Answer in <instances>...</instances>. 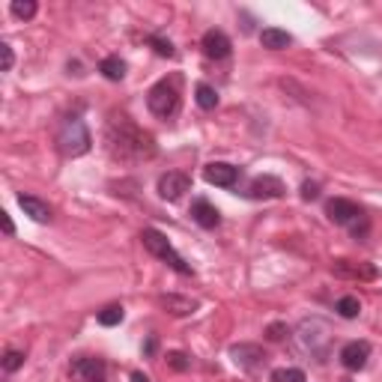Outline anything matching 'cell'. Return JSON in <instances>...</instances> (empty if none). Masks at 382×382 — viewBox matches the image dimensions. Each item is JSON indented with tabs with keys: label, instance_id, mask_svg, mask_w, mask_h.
<instances>
[{
	"label": "cell",
	"instance_id": "cell-13",
	"mask_svg": "<svg viewBox=\"0 0 382 382\" xmlns=\"http://www.w3.org/2000/svg\"><path fill=\"white\" fill-rule=\"evenodd\" d=\"M325 215H329V221L349 227V224L361 215V209H359L356 203H352V201H344V197H335V201L325 203Z\"/></svg>",
	"mask_w": 382,
	"mask_h": 382
},
{
	"label": "cell",
	"instance_id": "cell-10",
	"mask_svg": "<svg viewBox=\"0 0 382 382\" xmlns=\"http://www.w3.org/2000/svg\"><path fill=\"white\" fill-rule=\"evenodd\" d=\"M203 179L209 182V186L230 189V186H236V179H239V167H233L227 162H212V164L203 167Z\"/></svg>",
	"mask_w": 382,
	"mask_h": 382
},
{
	"label": "cell",
	"instance_id": "cell-23",
	"mask_svg": "<svg viewBox=\"0 0 382 382\" xmlns=\"http://www.w3.org/2000/svg\"><path fill=\"white\" fill-rule=\"evenodd\" d=\"M9 12H12L16 18H21V21H30V18L36 16V4H33V0H12Z\"/></svg>",
	"mask_w": 382,
	"mask_h": 382
},
{
	"label": "cell",
	"instance_id": "cell-5",
	"mask_svg": "<svg viewBox=\"0 0 382 382\" xmlns=\"http://www.w3.org/2000/svg\"><path fill=\"white\" fill-rule=\"evenodd\" d=\"M147 108L152 111L155 117H174L179 111V90H176V81H159L155 87H150L147 93Z\"/></svg>",
	"mask_w": 382,
	"mask_h": 382
},
{
	"label": "cell",
	"instance_id": "cell-24",
	"mask_svg": "<svg viewBox=\"0 0 382 382\" xmlns=\"http://www.w3.org/2000/svg\"><path fill=\"white\" fill-rule=\"evenodd\" d=\"M147 42H150V45L155 48V54H159V57H176V48H174V42H171V39H162V36H150Z\"/></svg>",
	"mask_w": 382,
	"mask_h": 382
},
{
	"label": "cell",
	"instance_id": "cell-28",
	"mask_svg": "<svg viewBox=\"0 0 382 382\" xmlns=\"http://www.w3.org/2000/svg\"><path fill=\"white\" fill-rule=\"evenodd\" d=\"M290 332H287V325L284 322H272V325H269V329H266V337H269V341H284V337H287Z\"/></svg>",
	"mask_w": 382,
	"mask_h": 382
},
{
	"label": "cell",
	"instance_id": "cell-31",
	"mask_svg": "<svg viewBox=\"0 0 382 382\" xmlns=\"http://www.w3.org/2000/svg\"><path fill=\"white\" fill-rule=\"evenodd\" d=\"M0 218H4V230H6V236H16V224H12L9 212H0Z\"/></svg>",
	"mask_w": 382,
	"mask_h": 382
},
{
	"label": "cell",
	"instance_id": "cell-8",
	"mask_svg": "<svg viewBox=\"0 0 382 382\" xmlns=\"http://www.w3.org/2000/svg\"><path fill=\"white\" fill-rule=\"evenodd\" d=\"M284 182H281L278 176H254L251 186H248V197H254V201H272V197H284Z\"/></svg>",
	"mask_w": 382,
	"mask_h": 382
},
{
	"label": "cell",
	"instance_id": "cell-20",
	"mask_svg": "<svg viewBox=\"0 0 382 382\" xmlns=\"http://www.w3.org/2000/svg\"><path fill=\"white\" fill-rule=\"evenodd\" d=\"M123 317H125L123 305H108V308H102V310L96 314L99 325H105V329H111V325H120V322H123Z\"/></svg>",
	"mask_w": 382,
	"mask_h": 382
},
{
	"label": "cell",
	"instance_id": "cell-9",
	"mask_svg": "<svg viewBox=\"0 0 382 382\" xmlns=\"http://www.w3.org/2000/svg\"><path fill=\"white\" fill-rule=\"evenodd\" d=\"M189 189H191V176L182 174V171H167L159 179V194L164 197V201H179Z\"/></svg>",
	"mask_w": 382,
	"mask_h": 382
},
{
	"label": "cell",
	"instance_id": "cell-7",
	"mask_svg": "<svg viewBox=\"0 0 382 382\" xmlns=\"http://www.w3.org/2000/svg\"><path fill=\"white\" fill-rule=\"evenodd\" d=\"M332 272L347 281H376L379 278V269L373 263H356V260H335Z\"/></svg>",
	"mask_w": 382,
	"mask_h": 382
},
{
	"label": "cell",
	"instance_id": "cell-29",
	"mask_svg": "<svg viewBox=\"0 0 382 382\" xmlns=\"http://www.w3.org/2000/svg\"><path fill=\"white\" fill-rule=\"evenodd\" d=\"M0 54H4V66H0V69H4V72H9L12 63H16V54H12L9 42H0Z\"/></svg>",
	"mask_w": 382,
	"mask_h": 382
},
{
	"label": "cell",
	"instance_id": "cell-22",
	"mask_svg": "<svg viewBox=\"0 0 382 382\" xmlns=\"http://www.w3.org/2000/svg\"><path fill=\"white\" fill-rule=\"evenodd\" d=\"M194 99H197V105H201L203 111H212L218 105V93L209 87V84H197L194 87Z\"/></svg>",
	"mask_w": 382,
	"mask_h": 382
},
{
	"label": "cell",
	"instance_id": "cell-15",
	"mask_svg": "<svg viewBox=\"0 0 382 382\" xmlns=\"http://www.w3.org/2000/svg\"><path fill=\"white\" fill-rule=\"evenodd\" d=\"M191 218L201 224L203 230H212V227H218V221H221V215H218V209L212 206L206 197H197V201L191 203Z\"/></svg>",
	"mask_w": 382,
	"mask_h": 382
},
{
	"label": "cell",
	"instance_id": "cell-34",
	"mask_svg": "<svg viewBox=\"0 0 382 382\" xmlns=\"http://www.w3.org/2000/svg\"><path fill=\"white\" fill-rule=\"evenodd\" d=\"M347 382H349V379H347Z\"/></svg>",
	"mask_w": 382,
	"mask_h": 382
},
{
	"label": "cell",
	"instance_id": "cell-32",
	"mask_svg": "<svg viewBox=\"0 0 382 382\" xmlns=\"http://www.w3.org/2000/svg\"><path fill=\"white\" fill-rule=\"evenodd\" d=\"M132 382H150V376L140 373V371H135V373H132Z\"/></svg>",
	"mask_w": 382,
	"mask_h": 382
},
{
	"label": "cell",
	"instance_id": "cell-25",
	"mask_svg": "<svg viewBox=\"0 0 382 382\" xmlns=\"http://www.w3.org/2000/svg\"><path fill=\"white\" fill-rule=\"evenodd\" d=\"M21 364H24V352L21 349H6L4 352V371L6 373H16Z\"/></svg>",
	"mask_w": 382,
	"mask_h": 382
},
{
	"label": "cell",
	"instance_id": "cell-1",
	"mask_svg": "<svg viewBox=\"0 0 382 382\" xmlns=\"http://www.w3.org/2000/svg\"><path fill=\"white\" fill-rule=\"evenodd\" d=\"M105 150L114 162L123 164H137V162H150L155 159V137L150 132H144L137 123H132L129 117H114L108 120L105 129Z\"/></svg>",
	"mask_w": 382,
	"mask_h": 382
},
{
	"label": "cell",
	"instance_id": "cell-6",
	"mask_svg": "<svg viewBox=\"0 0 382 382\" xmlns=\"http://www.w3.org/2000/svg\"><path fill=\"white\" fill-rule=\"evenodd\" d=\"M230 359H233V364L239 367V371L254 373V371H260V367L266 364V352L257 344H233L230 347Z\"/></svg>",
	"mask_w": 382,
	"mask_h": 382
},
{
	"label": "cell",
	"instance_id": "cell-11",
	"mask_svg": "<svg viewBox=\"0 0 382 382\" xmlns=\"http://www.w3.org/2000/svg\"><path fill=\"white\" fill-rule=\"evenodd\" d=\"M72 376L81 382H105V361L102 359H90V356H81L72 361Z\"/></svg>",
	"mask_w": 382,
	"mask_h": 382
},
{
	"label": "cell",
	"instance_id": "cell-27",
	"mask_svg": "<svg viewBox=\"0 0 382 382\" xmlns=\"http://www.w3.org/2000/svg\"><path fill=\"white\" fill-rule=\"evenodd\" d=\"M167 364H171L174 367V371H189V367H191V359L186 356V352H179V349H174V352H167Z\"/></svg>",
	"mask_w": 382,
	"mask_h": 382
},
{
	"label": "cell",
	"instance_id": "cell-17",
	"mask_svg": "<svg viewBox=\"0 0 382 382\" xmlns=\"http://www.w3.org/2000/svg\"><path fill=\"white\" fill-rule=\"evenodd\" d=\"M18 206L24 209V215H30V218L39 221V224L51 221V206L42 203L39 197H33V194H18Z\"/></svg>",
	"mask_w": 382,
	"mask_h": 382
},
{
	"label": "cell",
	"instance_id": "cell-19",
	"mask_svg": "<svg viewBox=\"0 0 382 382\" xmlns=\"http://www.w3.org/2000/svg\"><path fill=\"white\" fill-rule=\"evenodd\" d=\"M99 72H102L108 81H123L125 78V60L120 57H105L99 63Z\"/></svg>",
	"mask_w": 382,
	"mask_h": 382
},
{
	"label": "cell",
	"instance_id": "cell-21",
	"mask_svg": "<svg viewBox=\"0 0 382 382\" xmlns=\"http://www.w3.org/2000/svg\"><path fill=\"white\" fill-rule=\"evenodd\" d=\"M335 310H337V314H341L344 320H356V317L361 314V302L356 299V296H344V299H337Z\"/></svg>",
	"mask_w": 382,
	"mask_h": 382
},
{
	"label": "cell",
	"instance_id": "cell-4",
	"mask_svg": "<svg viewBox=\"0 0 382 382\" xmlns=\"http://www.w3.org/2000/svg\"><path fill=\"white\" fill-rule=\"evenodd\" d=\"M140 239H144V248L152 254V257H159V260H164L167 266L174 269V272H179V275H194V269L179 257V254L174 251V245L167 242V236L164 233H159V230H152V227H147L144 233H140Z\"/></svg>",
	"mask_w": 382,
	"mask_h": 382
},
{
	"label": "cell",
	"instance_id": "cell-16",
	"mask_svg": "<svg viewBox=\"0 0 382 382\" xmlns=\"http://www.w3.org/2000/svg\"><path fill=\"white\" fill-rule=\"evenodd\" d=\"M159 305L167 310V314H174V317H189L197 310V302L194 299H186V296H174V293H167V296H159Z\"/></svg>",
	"mask_w": 382,
	"mask_h": 382
},
{
	"label": "cell",
	"instance_id": "cell-18",
	"mask_svg": "<svg viewBox=\"0 0 382 382\" xmlns=\"http://www.w3.org/2000/svg\"><path fill=\"white\" fill-rule=\"evenodd\" d=\"M260 42H263V48H269V51H281V48L293 45V36L287 30H278V27H266V30L260 33Z\"/></svg>",
	"mask_w": 382,
	"mask_h": 382
},
{
	"label": "cell",
	"instance_id": "cell-30",
	"mask_svg": "<svg viewBox=\"0 0 382 382\" xmlns=\"http://www.w3.org/2000/svg\"><path fill=\"white\" fill-rule=\"evenodd\" d=\"M302 197H305V201H317V197H320V186H317V182H302Z\"/></svg>",
	"mask_w": 382,
	"mask_h": 382
},
{
	"label": "cell",
	"instance_id": "cell-3",
	"mask_svg": "<svg viewBox=\"0 0 382 382\" xmlns=\"http://www.w3.org/2000/svg\"><path fill=\"white\" fill-rule=\"evenodd\" d=\"M299 344L317 361H325V356H329V347H332V329H329V322H322L317 317L314 320H302V325H299Z\"/></svg>",
	"mask_w": 382,
	"mask_h": 382
},
{
	"label": "cell",
	"instance_id": "cell-33",
	"mask_svg": "<svg viewBox=\"0 0 382 382\" xmlns=\"http://www.w3.org/2000/svg\"><path fill=\"white\" fill-rule=\"evenodd\" d=\"M152 352H155V337H150V341H147V356H152Z\"/></svg>",
	"mask_w": 382,
	"mask_h": 382
},
{
	"label": "cell",
	"instance_id": "cell-26",
	"mask_svg": "<svg viewBox=\"0 0 382 382\" xmlns=\"http://www.w3.org/2000/svg\"><path fill=\"white\" fill-rule=\"evenodd\" d=\"M272 382H305V371L299 367H284V371H275Z\"/></svg>",
	"mask_w": 382,
	"mask_h": 382
},
{
	"label": "cell",
	"instance_id": "cell-14",
	"mask_svg": "<svg viewBox=\"0 0 382 382\" xmlns=\"http://www.w3.org/2000/svg\"><path fill=\"white\" fill-rule=\"evenodd\" d=\"M371 359V344L367 341H349L344 349H341V364L347 371H361Z\"/></svg>",
	"mask_w": 382,
	"mask_h": 382
},
{
	"label": "cell",
	"instance_id": "cell-2",
	"mask_svg": "<svg viewBox=\"0 0 382 382\" xmlns=\"http://www.w3.org/2000/svg\"><path fill=\"white\" fill-rule=\"evenodd\" d=\"M90 147H93V137H90L87 123H84L81 117L63 120L60 132H57V150L66 155V159H78V155H87Z\"/></svg>",
	"mask_w": 382,
	"mask_h": 382
},
{
	"label": "cell",
	"instance_id": "cell-12",
	"mask_svg": "<svg viewBox=\"0 0 382 382\" xmlns=\"http://www.w3.org/2000/svg\"><path fill=\"white\" fill-rule=\"evenodd\" d=\"M201 48H203L206 57H212V60H224V57H230V51H233L230 39H227V33H224V30H206L203 39H201Z\"/></svg>",
	"mask_w": 382,
	"mask_h": 382
}]
</instances>
